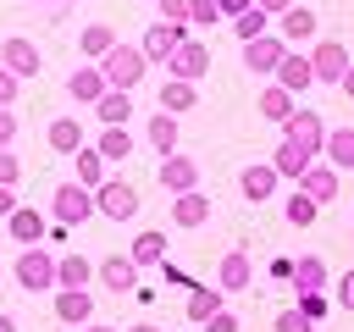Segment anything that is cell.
Segmentation results:
<instances>
[{"label":"cell","instance_id":"6da1fadb","mask_svg":"<svg viewBox=\"0 0 354 332\" xmlns=\"http://www.w3.org/2000/svg\"><path fill=\"white\" fill-rule=\"evenodd\" d=\"M94 66H100V72H105V83H111V89H122V94H133V89L144 83V72H149L144 50H138V44H122V39H116V50H105Z\"/></svg>","mask_w":354,"mask_h":332},{"label":"cell","instance_id":"7a4b0ae2","mask_svg":"<svg viewBox=\"0 0 354 332\" xmlns=\"http://www.w3.org/2000/svg\"><path fill=\"white\" fill-rule=\"evenodd\" d=\"M11 277H17V288H28V293H55V255L39 249V243H28V249L17 255V266H11Z\"/></svg>","mask_w":354,"mask_h":332},{"label":"cell","instance_id":"3957f363","mask_svg":"<svg viewBox=\"0 0 354 332\" xmlns=\"http://www.w3.org/2000/svg\"><path fill=\"white\" fill-rule=\"evenodd\" d=\"M183 44H188V22H149V28H144V39H138V50H144V61H149V66H166Z\"/></svg>","mask_w":354,"mask_h":332},{"label":"cell","instance_id":"277c9868","mask_svg":"<svg viewBox=\"0 0 354 332\" xmlns=\"http://www.w3.org/2000/svg\"><path fill=\"white\" fill-rule=\"evenodd\" d=\"M94 210L111 216V221H133V216H138V188L122 183V177H105V183L94 188Z\"/></svg>","mask_w":354,"mask_h":332},{"label":"cell","instance_id":"5b68a950","mask_svg":"<svg viewBox=\"0 0 354 332\" xmlns=\"http://www.w3.org/2000/svg\"><path fill=\"white\" fill-rule=\"evenodd\" d=\"M310 66H315V83H332V89H337L354 61H348V44H343V39H315V44H310Z\"/></svg>","mask_w":354,"mask_h":332},{"label":"cell","instance_id":"8992f818","mask_svg":"<svg viewBox=\"0 0 354 332\" xmlns=\"http://www.w3.org/2000/svg\"><path fill=\"white\" fill-rule=\"evenodd\" d=\"M0 66L22 83V77H39V66H44V55H39V44L33 39H22V33H11V39H0Z\"/></svg>","mask_w":354,"mask_h":332},{"label":"cell","instance_id":"52a82bcc","mask_svg":"<svg viewBox=\"0 0 354 332\" xmlns=\"http://www.w3.org/2000/svg\"><path fill=\"white\" fill-rule=\"evenodd\" d=\"M50 216H55L61 227H77V221H88V216H94V188H83V183H61V188H55V205H50Z\"/></svg>","mask_w":354,"mask_h":332},{"label":"cell","instance_id":"ba28073f","mask_svg":"<svg viewBox=\"0 0 354 332\" xmlns=\"http://www.w3.org/2000/svg\"><path fill=\"white\" fill-rule=\"evenodd\" d=\"M282 55H288L282 33H260V39H249V44H243V66H249V72H260V77H277Z\"/></svg>","mask_w":354,"mask_h":332},{"label":"cell","instance_id":"9c48e42d","mask_svg":"<svg viewBox=\"0 0 354 332\" xmlns=\"http://www.w3.org/2000/svg\"><path fill=\"white\" fill-rule=\"evenodd\" d=\"M282 138L299 144V149H310V155H321V149H326V122H321L315 111H293V116L282 122Z\"/></svg>","mask_w":354,"mask_h":332},{"label":"cell","instance_id":"30bf717a","mask_svg":"<svg viewBox=\"0 0 354 332\" xmlns=\"http://www.w3.org/2000/svg\"><path fill=\"white\" fill-rule=\"evenodd\" d=\"M166 72H171V77H183V83H199V77L210 72V44H205V39H188V44L166 61Z\"/></svg>","mask_w":354,"mask_h":332},{"label":"cell","instance_id":"8fae6325","mask_svg":"<svg viewBox=\"0 0 354 332\" xmlns=\"http://www.w3.org/2000/svg\"><path fill=\"white\" fill-rule=\"evenodd\" d=\"M94 277H100V288H111V293H133V288H138L133 255H105V260L94 266Z\"/></svg>","mask_w":354,"mask_h":332},{"label":"cell","instance_id":"7c38bea8","mask_svg":"<svg viewBox=\"0 0 354 332\" xmlns=\"http://www.w3.org/2000/svg\"><path fill=\"white\" fill-rule=\"evenodd\" d=\"M277 28H282V44H288V50H293V44H315V11L299 6V0L277 17Z\"/></svg>","mask_w":354,"mask_h":332},{"label":"cell","instance_id":"4fadbf2b","mask_svg":"<svg viewBox=\"0 0 354 332\" xmlns=\"http://www.w3.org/2000/svg\"><path fill=\"white\" fill-rule=\"evenodd\" d=\"M160 188H166V194L199 188V160H194V155H166V160H160Z\"/></svg>","mask_w":354,"mask_h":332},{"label":"cell","instance_id":"5bb4252c","mask_svg":"<svg viewBox=\"0 0 354 332\" xmlns=\"http://www.w3.org/2000/svg\"><path fill=\"white\" fill-rule=\"evenodd\" d=\"M249 277H254L249 249H227L221 266H216V288H221V293H238V288H249Z\"/></svg>","mask_w":354,"mask_h":332},{"label":"cell","instance_id":"9a60e30c","mask_svg":"<svg viewBox=\"0 0 354 332\" xmlns=\"http://www.w3.org/2000/svg\"><path fill=\"white\" fill-rule=\"evenodd\" d=\"M55 315L66 326H88L94 321V293L88 288H55Z\"/></svg>","mask_w":354,"mask_h":332},{"label":"cell","instance_id":"2e32d148","mask_svg":"<svg viewBox=\"0 0 354 332\" xmlns=\"http://www.w3.org/2000/svg\"><path fill=\"white\" fill-rule=\"evenodd\" d=\"M105 89H111V83H105L100 66H72V72H66V94H72L77 105H100Z\"/></svg>","mask_w":354,"mask_h":332},{"label":"cell","instance_id":"e0dca14e","mask_svg":"<svg viewBox=\"0 0 354 332\" xmlns=\"http://www.w3.org/2000/svg\"><path fill=\"white\" fill-rule=\"evenodd\" d=\"M277 183H282V177H277V166H271V160H254V166H243V177H238V188H243V199H249V205L271 199V194H277Z\"/></svg>","mask_w":354,"mask_h":332},{"label":"cell","instance_id":"ac0fdd59","mask_svg":"<svg viewBox=\"0 0 354 332\" xmlns=\"http://www.w3.org/2000/svg\"><path fill=\"white\" fill-rule=\"evenodd\" d=\"M337 177H343L337 166H326V160H315V166H310V172L299 177V194H310L315 205H332V199H337Z\"/></svg>","mask_w":354,"mask_h":332},{"label":"cell","instance_id":"d6986e66","mask_svg":"<svg viewBox=\"0 0 354 332\" xmlns=\"http://www.w3.org/2000/svg\"><path fill=\"white\" fill-rule=\"evenodd\" d=\"M277 83H282L288 94H304V89L315 83V66H310V55H304V50H288V55H282V66H277Z\"/></svg>","mask_w":354,"mask_h":332},{"label":"cell","instance_id":"ffe728a7","mask_svg":"<svg viewBox=\"0 0 354 332\" xmlns=\"http://www.w3.org/2000/svg\"><path fill=\"white\" fill-rule=\"evenodd\" d=\"M171 221H177V227H205V221H210V199H205V188L171 194Z\"/></svg>","mask_w":354,"mask_h":332},{"label":"cell","instance_id":"44dd1931","mask_svg":"<svg viewBox=\"0 0 354 332\" xmlns=\"http://www.w3.org/2000/svg\"><path fill=\"white\" fill-rule=\"evenodd\" d=\"M44 144H50L55 155H77V149H83V122H77V116H55V122L44 127Z\"/></svg>","mask_w":354,"mask_h":332},{"label":"cell","instance_id":"7402d4cb","mask_svg":"<svg viewBox=\"0 0 354 332\" xmlns=\"http://www.w3.org/2000/svg\"><path fill=\"white\" fill-rule=\"evenodd\" d=\"M144 138H149V149L166 160V155H177V116L171 111H155L149 122H144Z\"/></svg>","mask_w":354,"mask_h":332},{"label":"cell","instance_id":"603a6c76","mask_svg":"<svg viewBox=\"0 0 354 332\" xmlns=\"http://www.w3.org/2000/svg\"><path fill=\"white\" fill-rule=\"evenodd\" d=\"M127 255H133V266H138V271H144V266H166V232H160V227H144V232L133 238V249H127Z\"/></svg>","mask_w":354,"mask_h":332},{"label":"cell","instance_id":"cb8c5ba5","mask_svg":"<svg viewBox=\"0 0 354 332\" xmlns=\"http://www.w3.org/2000/svg\"><path fill=\"white\" fill-rule=\"evenodd\" d=\"M94 282V260L88 255H61L55 260V288H88Z\"/></svg>","mask_w":354,"mask_h":332},{"label":"cell","instance_id":"d4e9b609","mask_svg":"<svg viewBox=\"0 0 354 332\" xmlns=\"http://www.w3.org/2000/svg\"><path fill=\"white\" fill-rule=\"evenodd\" d=\"M326 166L337 172H354V127H326Z\"/></svg>","mask_w":354,"mask_h":332},{"label":"cell","instance_id":"484cf974","mask_svg":"<svg viewBox=\"0 0 354 332\" xmlns=\"http://www.w3.org/2000/svg\"><path fill=\"white\" fill-rule=\"evenodd\" d=\"M199 105V83H183V77H166V89H160V111H171V116H183V111H194Z\"/></svg>","mask_w":354,"mask_h":332},{"label":"cell","instance_id":"4316f807","mask_svg":"<svg viewBox=\"0 0 354 332\" xmlns=\"http://www.w3.org/2000/svg\"><path fill=\"white\" fill-rule=\"evenodd\" d=\"M271 166H277V177H293V183H299V177H304V172H310V166H315V155H310V149H299V144H288V138H282V144H277V160H271Z\"/></svg>","mask_w":354,"mask_h":332},{"label":"cell","instance_id":"83f0119b","mask_svg":"<svg viewBox=\"0 0 354 332\" xmlns=\"http://www.w3.org/2000/svg\"><path fill=\"white\" fill-rule=\"evenodd\" d=\"M6 232H11V238L28 249V243H39V238H44V216L22 205V210H11V216H6Z\"/></svg>","mask_w":354,"mask_h":332},{"label":"cell","instance_id":"f1b7e54d","mask_svg":"<svg viewBox=\"0 0 354 332\" xmlns=\"http://www.w3.org/2000/svg\"><path fill=\"white\" fill-rule=\"evenodd\" d=\"M293 288L299 293H321L326 288V260L321 255H299L293 260Z\"/></svg>","mask_w":354,"mask_h":332},{"label":"cell","instance_id":"f546056e","mask_svg":"<svg viewBox=\"0 0 354 332\" xmlns=\"http://www.w3.org/2000/svg\"><path fill=\"white\" fill-rule=\"evenodd\" d=\"M260 116H266V122H277V127H282V122H288V116H293V94H288V89H282V83H266V89H260Z\"/></svg>","mask_w":354,"mask_h":332},{"label":"cell","instance_id":"4dcf8cb0","mask_svg":"<svg viewBox=\"0 0 354 332\" xmlns=\"http://www.w3.org/2000/svg\"><path fill=\"white\" fill-rule=\"evenodd\" d=\"M94 116H100L105 127H127V116H133V100H127L122 89H105V94H100V105H94Z\"/></svg>","mask_w":354,"mask_h":332},{"label":"cell","instance_id":"1f68e13d","mask_svg":"<svg viewBox=\"0 0 354 332\" xmlns=\"http://www.w3.org/2000/svg\"><path fill=\"white\" fill-rule=\"evenodd\" d=\"M77 44H83L88 61H100L105 50H116V28H111V22H88V28L77 33Z\"/></svg>","mask_w":354,"mask_h":332},{"label":"cell","instance_id":"d6a6232c","mask_svg":"<svg viewBox=\"0 0 354 332\" xmlns=\"http://www.w3.org/2000/svg\"><path fill=\"white\" fill-rule=\"evenodd\" d=\"M216 310H227V304H221V288H194V282H188V321L205 326Z\"/></svg>","mask_w":354,"mask_h":332},{"label":"cell","instance_id":"836d02e7","mask_svg":"<svg viewBox=\"0 0 354 332\" xmlns=\"http://www.w3.org/2000/svg\"><path fill=\"white\" fill-rule=\"evenodd\" d=\"M77 183H83V188H100V183H105V155H100L94 144L77 149Z\"/></svg>","mask_w":354,"mask_h":332},{"label":"cell","instance_id":"e575fe53","mask_svg":"<svg viewBox=\"0 0 354 332\" xmlns=\"http://www.w3.org/2000/svg\"><path fill=\"white\" fill-rule=\"evenodd\" d=\"M232 33H238V44H249V39H260V33H271V17H266L260 6H249L243 17H232Z\"/></svg>","mask_w":354,"mask_h":332},{"label":"cell","instance_id":"d590c367","mask_svg":"<svg viewBox=\"0 0 354 332\" xmlns=\"http://www.w3.org/2000/svg\"><path fill=\"white\" fill-rule=\"evenodd\" d=\"M94 149H100L105 160H127V155H133V133H127V127H105Z\"/></svg>","mask_w":354,"mask_h":332},{"label":"cell","instance_id":"8d00e7d4","mask_svg":"<svg viewBox=\"0 0 354 332\" xmlns=\"http://www.w3.org/2000/svg\"><path fill=\"white\" fill-rule=\"evenodd\" d=\"M282 216H288V227H310V221L321 216V205H315L310 194H293V199L282 205Z\"/></svg>","mask_w":354,"mask_h":332},{"label":"cell","instance_id":"74e56055","mask_svg":"<svg viewBox=\"0 0 354 332\" xmlns=\"http://www.w3.org/2000/svg\"><path fill=\"white\" fill-rule=\"evenodd\" d=\"M188 22H194V28H216V22H221V6H216V0H188Z\"/></svg>","mask_w":354,"mask_h":332},{"label":"cell","instance_id":"f35d334b","mask_svg":"<svg viewBox=\"0 0 354 332\" xmlns=\"http://www.w3.org/2000/svg\"><path fill=\"white\" fill-rule=\"evenodd\" d=\"M271 332H315V321H310V315L293 304V310H282V315L271 321Z\"/></svg>","mask_w":354,"mask_h":332},{"label":"cell","instance_id":"ab89813d","mask_svg":"<svg viewBox=\"0 0 354 332\" xmlns=\"http://www.w3.org/2000/svg\"><path fill=\"white\" fill-rule=\"evenodd\" d=\"M299 310H304V315L321 326V321H326V293H299Z\"/></svg>","mask_w":354,"mask_h":332},{"label":"cell","instance_id":"60d3db41","mask_svg":"<svg viewBox=\"0 0 354 332\" xmlns=\"http://www.w3.org/2000/svg\"><path fill=\"white\" fill-rule=\"evenodd\" d=\"M17 177H22V160L11 149H0V188H17Z\"/></svg>","mask_w":354,"mask_h":332},{"label":"cell","instance_id":"b9f144b4","mask_svg":"<svg viewBox=\"0 0 354 332\" xmlns=\"http://www.w3.org/2000/svg\"><path fill=\"white\" fill-rule=\"evenodd\" d=\"M33 6H39V11L50 17V22H66V17L77 11V0H33Z\"/></svg>","mask_w":354,"mask_h":332},{"label":"cell","instance_id":"7bdbcfd3","mask_svg":"<svg viewBox=\"0 0 354 332\" xmlns=\"http://www.w3.org/2000/svg\"><path fill=\"white\" fill-rule=\"evenodd\" d=\"M160 6V22H188V0H155Z\"/></svg>","mask_w":354,"mask_h":332},{"label":"cell","instance_id":"ee69618b","mask_svg":"<svg viewBox=\"0 0 354 332\" xmlns=\"http://www.w3.org/2000/svg\"><path fill=\"white\" fill-rule=\"evenodd\" d=\"M11 138H17V111L0 105V149H11Z\"/></svg>","mask_w":354,"mask_h":332},{"label":"cell","instance_id":"f6af8a7d","mask_svg":"<svg viewBox=\"0 0 354 332\" xmlns=\"http://www.w3.org/2000/svg\"><path fill=\"white\" fill-rule=\"evenodd\" d=\"M205 332H238V315H232V310H216V315L205 321Z\"/></svg>","mask_w":354,"mask_h":332},{"label":"cell","instance_id":"bcb514c9","mask_svg":"<svg viewBox=\"0 0 354 332\" xmlns=\"http://www.w3.org/2000/svg\"><path fill=\"white\" fill-rule=\"evenodd\" d=\"M17 89H22V83H17V77L0 66V105H17Z\"/></svg>","mask_w":354,"mask_h":332},{"label":"cell","instance_id":"7dc6e473","mask_svg":"<svg viewBox=\"0 0 354 332\" xmlns=\"http://www.w3.org/2000/svg\"><path fill=\"white\" fill-rule=\"evenodd\" d=\"M337 304H343V310H354V271H343V277H337Z\"/></svg>","mask_w":354,"mask_h":332},{"label":"cell","instance_id":"c3c4849f","mask_svg":"<svg viewBox=\"0 0 354 332\" xmlns=\"http://www.w3.org/2000/svg\"><path fill=\"white\" fill-rule=\"evenodd\" d=\"M216 6H221V17H227V22H232V17H243V11H249V6H254V0H216Z\"/></svg>","mask_w":354,"mask_h":332},{"label":"cell","instance_id":"681fc988","mask_svg":"<svg viewBox=\"0 0 354 332\" xmlns=\"http://www.w3.org/2000/svg\"><path fill=\"white\" fill-rule=\"evenodd\" d=\"M11 210H22V205H17V188H0V221H6Z\"/></svg>","mask_w":354,"mask_h":332},{"label":"cell","instance_id":"f907efd6","mask_svg":"<svg viewBox=\"0 0 354 332\" xmlns=\"http://www.w3.org/2000/svg\"><path fill=\"white\" fill-rule=\"evenodd\" d=\"M254 6H260V11H266V17H271V22H277V17H282V11H288V6H293V0H254Z\"/></svg>","mask_w":354,"mask_h":332},{"label":"cell","instance_id":"816d5d0a","mask_svg":"<svg viewBox=\"0 0 354 332\" xmlns=\"http://www.w3.org/2000/svg\"><path fill=\"white\" fill-rule=\"evenodd\" d=\"M337 89H343V94H348V100H354V66H348V72H343V83H337Z\"/></svg>","mask_w":354,"mask_h":332},{"label":"cell","instance_id":"f5cc1de1","mask_svg":"<svg viewBox=\"0 0 354 332\" xmlns=\"http://www.w3.org/2000/svg\"><path fill=\"white\" fill-rule=\"evenodd\" d=\"M0 332H17V321H11V315H6V310H0Z\"/></svg>","mask_w":354,"mask_h":332},{"label":"cell","instance_id":"db71d44e","mask_svg":"<svg viewBox=\"0 0 354 332\" xmlns=\"http://www.w3.org/2000/svg\"><path fill=\"white\" fill-rule=\"evenodd\" d=\"M127 332H160V326H149V321H138V326H127Z\"/></svg>","mask_w":354,"mask_h":332},{"label":"cell","instance_id":"11a10c76","mask_svg":"<svg viewBox=\"0 0 354 332\" xmlns=\"http://www.w3.org/2000/svg\"><path fill=\"white\" fill-rule=\"evenodd\" d=\"M83 332H116V326H94V321H88V326H83Z\"/></svg>","mask_w":354,"mask_h":332}]
</instances>
